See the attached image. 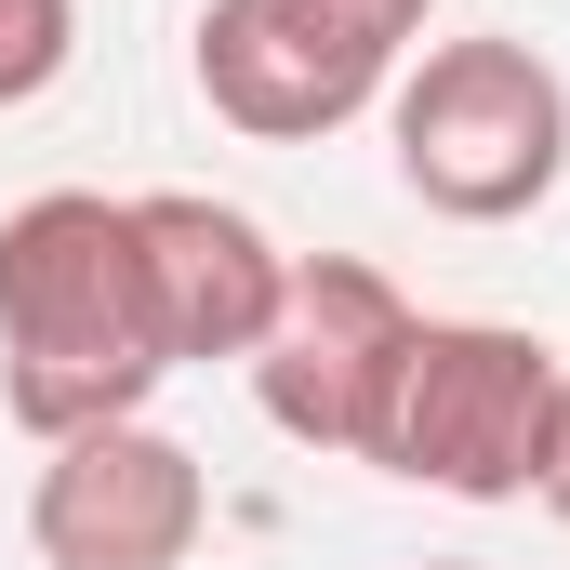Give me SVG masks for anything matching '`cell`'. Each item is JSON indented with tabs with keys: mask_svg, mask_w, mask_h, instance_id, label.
I'll return each instance as SVG.
<instances>
[{
	"mask_svg": "<svg viewBox=\"0 0 570 570\" xmlns=\"http://www.w3.org/2000/svg\"><path fill=\"white\" fill-rule=\"evenodd\" d=\"M358 13H372V27H399V40L425 27V0H358Z\"/></svg>",
	"mask_w": 570,
	"mask_h": 570,
	"instance_id": "30bf717a",
	"label": "cell"
},
{
	"mask_svg": "<svg viewBox=\"0 0 570 570\" xmlns=\"http://www.w3.org/2000/svg\"><path fill=\"white\" fill-rule=\"evenodd\" d=\"M173 385V332L146 292L134 199L107 186H40L0 213V412L40 438L134 425Z\"/></svg>",
	"mask_w": 570,
	"mask_h": 570,
	"instance_id": "6da1fadb",
	"label": "cell"
},
{
	"mask_svg": "<svg viewBox=\"0 0 570 570\" xmlns=\"http://www.w3.org/2000/svg\"><path fill=\"white\" fill-rule=\"evenodd\" d=\"M544 504L570 518V385H558V451H544Z\"/></svg>",
	"mask_w": 570,
	"mask_h": 570,
	"instance_id": "9c48e42d",
	"label": "cell"
},
{
	"mask_svg": "<svg viewBox=\"0 0 570 570\" xmlns=\"http://www.w3.org/2000/svg\"><path fill=\"white\" fill-rule=\"evenodd\" d=\"M425 570H491V558H425Z\"/></svg>",
	"mask_w": 570,
	"mask_h": 570,
	"instance_id": "8fae6325",
	"label": "cell"
},
{
	"mask_svg": "<svg viewBox=\"0 0 570 570\" xmlns=\"http://www.w3.org/2000/svg\"><path fill=\"white\" fill-rule=\"evenodd\" d=\"M199 107L253 146H318L385 107L399 80V27H372L358 0H199Z\"/></svg>",
	"mask_w": 570,
	"mask_h": 570,
	"instance_id": "5b68a950",
	"label": "cell"
},
{
	"mask_svg": "<svg viewBox=\"0 0 570 570\" xmlns=\"http://www.w3.org/2000/svg\"><path fill=\"white\" fill-rule=\"evenodd\" d=\"M558 385H570V358L544 332H518V318H425L372 464L412 478V491H451V504H531L544 451H558Z\"/></svg>",
	"mask_w": 570,
	"mask_h": 570,
	"instance_id": "3957f363",
	"label": "cell"
},
{
	"mask_svg": "<svg viewBox=\"0 0 570 570\" xmlns=\"http://www.w3.org/2000/svg\"><path fill=\"white\" fill-rule=\"evenodd\" d=\"M80 53V0H0V107H40Z\"/></svg>",
	"mask_w": 570,
	"mask_h": 570,
	"instance_id": "ba28073f",
	"label": "cell"
},
{
	"mask_svg": "<svg viewBox=\"0 0 570 570\" xmlns=\"http://www.w3.org/2000/svg\"><path fill=\"white\" fill-rule=\"evenodd\" d=\"M213 531V478L186 438L134 425H80L40 451V491H27V544L40 570H186Z\"/></svg>",
	"mask_w": 570,
	"mask_h": 570,
	"instance_id": "8992f818",
	"label": "cell"
},
{
	"mask_svg": "<svg viewBox=\"0 0 570 570\" xmlns=\"http://www.w3.org/2000/svg\"><path fill=\"white\" fill-rule=\"evenodd\" d=\"M425 345V305L358 266V253H305L279 292V332L253 345V399L292 451H332V464H372L385 412H399V372Z\"/></svg>",
	"mask_w": 570,
	"mask_h": 570,
	"instance_id": "277c9868",
	"label": "cell"
},
{
	"mask_svg": "<svg viewBox=\"0 0 570 570\" xmlns=\"http://www.w3.org/2000/svg\"><path fill=\"white\" fill-rule=\"evenodd\" d=\"M385 146H399V186L438 226H518L570 173V80L504 27L425 40L385 80Z\"/></svg>",
	"mask_w": 570,
	"mask_h": 570,
	"instance_id": "7a4b0ae2",
	"label": "cell"
},
{
	"mask_svg": "<svg viewBox=\"0 0 570 570\" xmlns=\"http://www.w3.org/2000/svg\"><path fill=\"white\" fill-rule=\"evenodd\" d=\"M134 239H146V292H159V332H173V372H213L279 332V292L292 253L239 213V199H199V186H146L134 199Z\"/></svg>",
	"mask_w": 570,
	"mask_h": 570,
	"instance_id": "52a82bcc",
	"label": "cell"
}]
</instances>
